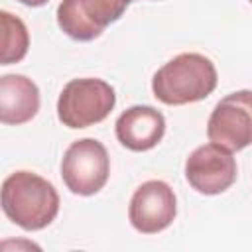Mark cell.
Segmentation results:
<instances>
[{"mask_svg":"<svg viewBox=\"0 0 252 252\" xmlns=\"http://www.w3.org/2000/svg\"><path fill=\"white\" fill-rule=\"evenodd\" d=\"M213 144L238 152L252 144V91H236L220 98L207 122Z\"/></svg>","mask_w":252,"mask_h":252,"instance_id":"5","label":"cell"},{"mask_svg":"<svg viewBox=\"0 0 252 252\" xmlns=\"http://www.w3.org/2000/svg\"><path fill=\"white\" fill-rule=\"evenodd\" d=\"M4 215L24 230H41L59 213L55 187L37 173L16 171L2 183Z\"/></svg>","mask_w":252,"mask_h":252,"instance_id":"1","label":"cell"},{"mask_svg":"<svg viewBox=\"0 0 252 252\" xmlns=\"http://www.w3.org/2000/svg\"><path fill=\"white\" fill-rule=\"evenodd\" d=\"M165 134V118L154 106H130L116 120L118 142L132 152H146L158 146Z\"/></svg>","mask_w":252,"mask_h":252,"instance_id":"9","label":"cell"},{"mask_svg":"<svg viewBox=\"0 0 252 252\" xmlns=\"http://www.w3.org/2000/svg\"><path fill=\"white\" fill-rule=\"evenodd\" d=\"M250 2H252V0H250Z\"/></svg>","mask_w":252,"mask_h":252,"instance_id":"13","label":"cell"},{"mask_svg":"<svg viewBox=\"0 0 252 252\" xmlns=\"http://www.w3.org/2000/svg\"><path fill=\"white\" fill-rule=\"evenodd\" d=\"M2 16V28H4V43H2V65H12L18 63L26 57L28 47H30V33L26 24L10 14V12H0Z\"/></svg>","mask_w":252,"mask_h":252,"instance_id":"11","label":"cell"},{"mask_svg":"<svg viewBox=\"0 0 252 252\" xmlns=\"http://www.w3.org/2000/svg\"><path fill=\"white\" fill-rule=\"evenodd\" d=\"M114 89L102 79H73L57 100V118L67 128H87L102 122L114 108Z\"/></svg>","mask_w":252,"mask_h":252,"instance_id":"3","label":"cell"},{"mask_svg":"<svg viewBox=\"0 0 252 252\" xmlns=\"http://www.w3.org/2000/svg\"><path fill=\"white\" fill-rule=\"evenodd\" d=\"M177 213V201L173 189L159 179L142 183L128 207L130 224L142 234H156L165 230Z\"/></svg>","mask_w":252,"mask_h":252,"instance_id":"8","label":"cell"},{"mask_svg":"<svg viewBox=\"0 0 252 252\" xmlns=\"http://www.w3.org/2000/svg\"><path fill=\"white\" fill-rule=\"evenodd\" d=\"M236 159L219 144H205L193 150L185 161L187 183L203 195L224 193L236 181Z\"/></svg>","mask_w":252,"mask_h":252,"instance_id":"7","label":"cell"},{"mask_svg":"<svg viewBox=\"0 0 252 252\" xmlns=\"http://www.w3.org/2000/svg\"><path fill=\"white\" fill-rule=\"evenodd\" d=\"M132 0H63L57 6L59 28L77 41L98 37L106 26L120 20Z\"/></svg>","mask_w":252,"mask_h":252,"instance_id":"6","label":"cell"},{"mask_svg":"<svg viewBox=\"0 0 252 252\" xmlns=\"http://www.w3.org/2000/svg\"><path fill=\"white\" fill-rule=\"evenodd\" d=\"M39 110L37 85L24 75H4L0 79V122L24 124Z\"/></svg>","mask_w":252,"mask_h":252,"instance_id":"10","label":"cell"},{"mask_svg":"<svg viewBox=\"0 0 252 252\" xmlns=\"http://www.w3.org/2000/svg\"><path fill=\"white\" fill-rule=\"evenodd\" d=\"M217 87V69L201 53H179L152 79L154 96L171 106L189 104L207 98Z\"/></svg>","mask_w":252,"mask_h":252,"instance_id":"2","label":"cell"},{"mask_svg":"<svg viewBox=\"0 0 252 252\" xmlns=\"http://www.w3.org/2000/svg\"><path fill=\"white\" fill-rule=\"evenodd\" d=\"M18 2H22V4H26V6H32V8H35V6H43L47 0H18Z\"/></svg>","mask_w":252,"mask_h":252,"instance_id":"12","label":"cell"},{"mask_svg":"<svg viewBox=\"0 0 252 252\" xmlns=\"http://www.w3.org/2000/svg\"><path fill=\"white\" fill-rule=\"evenodd\" d=\"M110 173V159L106 148L94 138H83L73 142L61 159V177L67 189L75 195L98 193Z\"/></svg>","mask_w":252,"mask_h":252,"instance_id":"4","label":"cell"}]
</instances>
